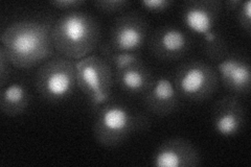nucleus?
I'll return each mask as SVG.
<instances>
[{"mask_svg": "<svg viewBox=\"0 0 251 167\" xmlns=\"http://www.w3.org/2000/svg\"><path fill=\"white\" fill-rule=\"evenodd\" d=\"M92 5L101 13L115 14L127 10L131 2L128 0H98Z\"/></svg>", "mask_w": 251, "mask_h": 167, "instance_id": "obj_16", "label": "nucleus"}, {"mask_svg": "<svg viewBox=\"0 0 251 167\" xmlns=\"http://www.w3.org/2000/svg\"><path fill=\"white\" fill-rule=\"evenodd\" d=\"M76 85L93 110L111 100L114 85L112 66L101 55L90 54L75 62Z\"/></svg>", "mask_w": 251, "mask_h": 167, "instance_id": "obj_5", "label": "nucleus"}, {"mask_svg": "<svg viewBox=\"0 0 251 167\" xmlns=\"http://www.w3.org/2000/svg\"><path fill=\"white\" fill-rule=\"evenodd\" d=\"M211 120L215 132L225 138L238 136L246 121V112L239 96L233 94L220 98L213 108Z\"/></svg>", "mask_w": 251, "mask_h": 167, "instance_id": "obj_10", "label": "nucleus"}, {"mask_svg": "<svg viewBox=\"0 0 251 167\" xmlns=\"http://www.w3.org/2000/svg\"><path fill=\"white\" fill-rule=\"evenodd\" d=\"M241 0H230V1H226L225 5L230 11H237L239 5L241 4Z\"/></svg>", "mask_w": 251, "mask_h": 167, "instance_id": "obj_21", "label": "nucleus"}, {"mask_svg": "<svg viewBox=\"0 0 251 167\" xmlns=\"http://www.w3.org/2000/svg\"><path fill=\"white\" fill-rule=\"evenodd\" d=\"M29 102V92L25 85L14 83L0 90V110L7 117L13 118L25 113Z\"/></svg>", "mask_w": 251, "mask_h": 167, "instance_id": "obj_15", "label": "nucleus"}, {"mask_svg": "<svg viewBox=\"0 0 251 167\" xmlns=\"http://www.w3.org/2000/svg\"><path fill=\"white\" fill-rule=\"evenodd\" d=\"M51 39L54 50L61 57L76 62L99 47L100 25L88 12H67L52 23Z\"/></svg>", "mask_w": 251, "mask_h": 167, "instance_id": "obj_2", "label": "nucleus"}, {"mask_svg": "<svg viewBox=\"0 0 251 167\" xmlns=\"http://www.w3.org/2000/svg\"><path fill=\"white\" fill-rule=\"evenodd\" d=\"M148 31L149 25L144 15L135 11L125 12L115 19L108 44L114 51L139 52Z\"/></svg>", "mask_w": 251, "mask_h": 167, "instance_id": "obj_8", "label": "nucleus"}, {"mask_svg": "<svg viewBox=\"0 0 251 167\" xmlns=\"http://www.w3.org/2000/svg\"><path fill=\"white\" fill-rule=\"evenodd\" d=\"M237 20L247 35L251 34V2L242 1L237 9Z\"/></svg>", "mask_w": 251, "mask_h": 167, "instance_id": "obj_17", "label": "nucleus"}, {"mask_svg": "<svg viewBox=\"0 0 251 167\" xmlns=\"http://www.w3.org/2000/svg\"><path fill=\"white\" fill-rule=\"evenodd\" d=\"M86 3L84 0H54V1L50 2V5L54 6L56 9L61 11L73 12V11H78L81 6H83Z\"/></svg>", "mask_w": 251, "mask_h": 167, "instance_id": "obj_20", "label": "nucleus"}, {"mask_svg": "<svg viewBox=\"0 0 251 167\" xmlns=\"http://www.w3.org/2000/svg\"><path fill=\"white\" fill-rule=\"evenodd\" d=\"M223 2L220 0H192L181 7V19L192 33L203 37L204 52L211 61L218 63L227 55V44L216 30Z\"/></svg>", "mask_w": 251, "mask_h": 167, "instance_id": "obj_4", "label": "nucleus"}, {"mask_svg": "<svg viewBox=\"0 0 251 167\" xmlns=\"http://www.w3.org/2000/svg\"><path fill=\"white\" fill-rule=\"evenodd\" d=\"M179 96L192 102H203L211 98L219 88V76L206 62L191 61L180 65L173 79Z\"/></svg>", "mask_w": 251, "mask_h": 167, "instance_id": "obj_7", "label": "nucleus"}, {"mask_svg": "<svg viewBox=\"0 0 251 167\" xmlns=\"http://www.w3.org/2000/svg\"><path fill=\"white\" fill-rule=\"evenodd\" d=\"M217 73L225 88L237 96L249 94L251 87V69L249 62L234 55H226L217 63Z\"/></svg>", "mask_w": 251, "mask_h": 167, "instance_id": "obj_13", "label": "nucleus"}, {"mask_svg": "<svg viewBox=\"0 0 251 167\" xmlns=\"http://www.w3.org/2000/svg\"><path fill=\"white\" fill-rule=\"evenodd\" d=\"M93 137L104 147H117L133 135L150 126V119L123 103L108 101L94 111Z\"/></svg>", "mask_w": 251, "mask_h": 167, "instance_id": "obj_3", "label": "nucleus"}, {"mask_svg": "<svg viewBox=\"0 0 251 167\" xmlns=\"http://www.w3.org/2000/svg\"><path fill=\"white\" fill-rule=\"evenodd\" d=\"M140 5L148 12L162 13L168 11L173 5L171 0H144L140 1Z\"/></svg>", "mask_w": 251, "mask_h": 167, "instance_id": "obj_18", "label": "nucleus"}, {"mask_svg": "<svg viewBox=\"0 0 251 167\" xmlns=\"http://www.w3.org/2000/svg\"><path fill=\"white\" fill-rule=\"evenodd\" d=\"M200 164L201 156L197 147L181 137L163 141L152 157L155 167H197Z\"/></svg>", "mask_w": 251, "mask_h": 167, "instance_id": "obj_11", "label": "nucleus"}, {"mask_svg": "<svg viewBox=\"0 0 251 167\" xmlns=\"http://www.w3.org/2000/svg\"><path fill=\"white\" fill-rule=\"evenodd\" d=\"M11 66L7 55L4 52L3 48L0 46V88H3L6 86V83L9 82L10 74H11Z\"/></svg>", "mask_w": 251, "mask_h": 167, "instance_id": "obj_19", "label": "nucleus"}, {"mask_svg": "<svg viewBox=\"0 0 251 167\" xmlns=\"http://www.w3.org/2000/svg\"><path fill=\"white\" fill-rule=\"evenodd\" d=\"M143 96L144 107L148 112L160 118L175 113L181 98L174 83L167 77H160L153 81L151 87Z\"/></svg>", "mask_w": 251, "mask_h": 167, "instance_id": "obj_12", "label": "nucleus"}, {"mask_svg": "<svg viewBox=\"0 0 251 167\" xmlns=\"http://www.w3.org/2000/svg\"><path fill=\"white\" fill-rule=\"evenodd\" d=\"M38 94L45 101L59 103L68 99L77 88L75 62L61 55L38 68L35 76Z\"/></svg>", "mask_w": 251, "mask_h": 167, "instance_id": "obj_6", "label": "nucleus"}, {"mask_svg": "<svg viewBox=\"0 0 251 167\" xmlns=\"http://www.w3.org/2000/svg\"><path fill=\"white\" fill-rule=\"evenodd\" d=\"M49 21L22 19L15 21L1 34V46L13 67L27 70L49 61L54 48Z\"/></svg>", "mask_w": 251, "mask_h": 167, "instance_id": "obj_1", "label": "nucleus"}, {"mask_svg": "<svg viewBox=\"0 0 251 167\" xmlns=\"http://www.w3.org/2000/svg\"><path fill=\"white\" fill-rule=\"evenodd\" d=\"M153 81L151 69L141 58L114 69V83L130 95H144Z\"/></svg>", "mask_w": 251, "mask_h": 167, "instance_id": "obj_14", "label": "nucleus"}, {"mask_svg": "<svg viewBox=\"0 0 251 167\" xmlns=\"http://www.w3.org/2000/svg\"><path fill=\"white\" fill-rule=\"evenodd\" d=\"M191 39L181 28L163 25L157 28L149 42L150 52L164 62L181 60L191 49Z\"/></svg>", "mask_w": 251, "mask_h": 167, "instance_id": "obj_9", "label": "nucleus"}]
</instances>
